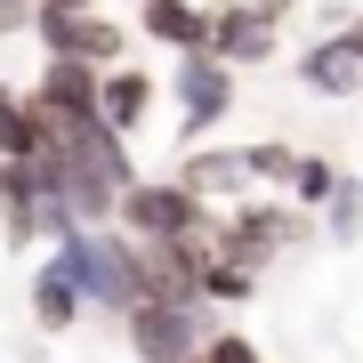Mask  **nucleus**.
Returning a JSON list of instances; mask_svg holds the SVG:
<instances>
[{
	"mask_svg": "<svg viewBox=\"0 0 363 363\" xmlns=\"http://www.w3.org/2000/svg\"><path fill=\"white\" fill-rule=\"evenodd\" d=\"M33 16H49V9H97V0H25Z\"/></svg>",
	"mask_w": 363,
	"mask_h": 363,
	"instance_id": "nucleus-22",
	"label": "nucleus"
},
{
	"mask_svg": "<svg viewBox=\"0 0 363 363\" xmlns=\"http://www.w3.org/2000/svg\"><path fill=\"white\" fill-rule=\"evenodd\" d=\"M138 9H145V0H138Z\"/></svg>",
	"mask_w": 363,
	"mask_h": 363,
	"instance_id": "nucleus-23",
	"label": "nucleus"
},
{
	"mask_svg": "<svg viewBox=\"0 0 363 363\" xmlns=\"http://www.w3.org/2000/svg\"><path fill=\"white\" fill-rule=\"evenodd\" d=\"M121 331H130V347H138V363H194L202 355V339L218 331V315L210 307H138L121 315Z\"/></svg>",
	"mask_w": 363,
	"mask_h": 363,
	"instance_id": "nucleus-7",
	"label": "nucleus"
},
{
	"mask_svg": "<svg viewBox=\"0 0 363 363\" xmlns=\"http://www.w3.org/2000/svg\"><path fill=\"white\" fill-rule=\"evenodd\" d=\"M339 33H347V49L363 57V9H347V25H339Z\"/></svg>",
	"mask_w": 363,
	"mask_h": 363,
	"instance_id": "nucleus-21",
	"label": "nucleus"
},
{
	"mask_svg": "<svg viewBox=\"0 0 363 363\" xmlns=\"http://www.w3.org/2000/svg\"><path fill=\"white\" fill-rule=\"evenodd\" d=\"M315 234H331V242H355V234H363V178H355V169H339V186H331Z\"/></svg>",
	"mask_w": 363,
	"mask_h": 363,
	"instance_id": "nucleus-15",
	"label": "nucleus"
},
{
	"mask_svg": "<svg viewBox=\"0 0 363 363\" xmlns=\"http://www.w3.org/2000/svg\"><path fill=\"white\" fill-rule=\"evenodd\" d=\"M25 40L40 49V65H81V73L130 65V33L113 16H97V9H49V16H33Z\"/></svg>",
	"mask_w": 363,
	"mask_h": 363,
	"instance_id": "nucleus-3",
	"label": "nucleus"
},
{
	"mask_svg": "<svg viewBox=\"0 0 363 363\" xmlns=\"http://www.w3.org/2000/svg\"><path fill=\"white\" fill-rule=\"evenodd\" d=\"M194 363H267V355H259V339H250V331L218 323V331L202 339V355H194Z\"/></svg>",
	"mask_w": 363,
	"mask_h": 363,
	"instance_id": "nucleus-18",
	"label": "nucleus"
},
{
	"mask_svg": "<svg viewBox=\"0 0 363 363\" xmlns=\"http://www.w3.org/2000/svg\"><path fill=\"white\" fill-rule=\"evenodd\" d=\"M250 9H259V16H267V25H274V33H283V25H291V16H298V0H250Z\"/></svg>",
	"mask_w": 363,
	"mask_h": 363,
	"instance_id": "nucleus-20",
	"label": "nucleus"
},
{
	"mask_svg": "<svg viewBox=\"0 0 363 363\" xmlns=\"http://www.w3.org/2000/svg\"><path fill=\"white\" fill-rule=\"evenodd\" d=\"M250 291H259V274H242V267H226V259H210V267H202V307H210V315L242 307Z\"/></svg>",
	"mask_w": 363,
	"mask_h": 363,
	"instance_id": "nucleus-16",
	"label": "nucleus"
},
{
	"mask_svg": "<svg viewBox=\"0 0 363 363\" xmlns=\"http://www.w3.org/2000/svg\"><path fill=\"white\" fill-rule=\"evenodd\" d=\"M242 162H250V186H274V194H283V186H291V145L283 138H259V145H242Z\"/></svg>",
	"mask_w": 363,
	"mask_h": 363,
	"instance_id": "nucleus-17",
	"label": "nucleus"
},
{
	"mask_svg": "<svg viewBox=\"0 0 363 363\" xmlns=\"http://www.w3.org/2000/svg\"><path fill=\"white\" fill-rule=\"evenodd\" d=\"M162 89L178 105V145H202L210 130H226V113H234V73L218 57H178Z\"/></svg>",
	"mask_w": 363,
	"mask_h": 363,
	"instance_id": "nucleus-5",
	"label": "nucleus"
},
{
	"mask_svg": "<svg viewBox=\"0 0 363 363\" xmlns=\"http://www.w3.org/2000/svg\"><path fill=\"white\" fill-rule=\"evenodd\" d=\"M81 315H89V307H81V291L65 283V267H57V259H40V267H33V323L49 331V339H65Z\"/></svg>",
	"mask_w": 363,
	"mask_h": 363,
	"instance_id": "nucleus-13",
	"label": "nucleus"
},
{
	"mask_svg": "<svg viewBox=\"0 0 363 363\" xmlns=\"http://www.w3.org/2000/svg\"><path fill=\"white\" fill-rule=\"evenodd\" d=\"M169 178H178L202 210H234V202H250V194H259V186H250L242 145H186V162L169 169Z\"/></svg>",
	"mask_w": 363,
	"mask_h": 363,
	"instance_id": "nucleus-9",
	"label": "nucleus"
},
{
	"mask_svg": "<svg viewBox=\"0 0 363 363\" xmlns=\"http://www.w3.org/2000/svg\"><path fill=\"white\" fill-rule=\"evenodd\" d=\"M33 363H40V355H33Z\"/></svg>",
	"mask_w": 363,
	"mask_h": 363,
	"instance_id": "nucleus-24",
	"label": "nucleus"
},
{
	"mask_svg": "<svg viewBox=\"0 0 363 363\" xmlns=\"http://www.w3.org/2000/svg\"><path fill=\"white\" fill-rule=\"evenodd\" d=\"M210 9V40H202V57H218L226 73H242V65H267L274 49H283V33L267 25L250 0H202Z\"/></svg>",
	"mask_w": 363,
	"mask_h": 363,
	"instance_id": "nucleus-8",
	"label": "nucleus"
},
{
	"mask_svg": "<svg viewBox=\"0 0 363 363\" xmlns=\"http://www.w3.org/2000/svg\"><path fill=\"white\" fill-rule=\"evenodd\" d=\"M210 218H218V210H202L178 178H138L130 194H121V210H113V234H130V242H186V234H202Z\"/></svg>",
	"mask_w": 363,
	"mask_h": 363,
	"instance_id": "nucleus-4",
	"label": "nucleus"
},
{
	"mask_svg": "<svg viewBox=\"0 0 363 363\" xmlns=\"http://www.w3.org/2000/svg\"><path fill=\"white\" fill-rule=\"evenodd\" d=\"M331 186H339V162H331V154H298V162H291L283 202H291V210H323V202H331Z\"/></svg>",
	"mask_w": 363,
	"mask_h": 363,
	"instance_id": "nucleus-14",
	"label": "nucleus"
},
{
	"mask_svg": "<svg viewBox=\"0 0 363 363\" xmlns=\"http://www.w3.org/2000/svg\"><path fill=\"white\" fill-rule=\"evenodd\" d=\"M291 73H298V89H307V97H331V105H363V57L347 49V33H323V40H307Z\"/></svg>",
	"mask_w": 363,
	"mask_h": 363,
	"instance_id": "nucleus-11",
	"label": "nucleus"
},
{
	"mask_svg": "<svg viewBox=\"0 0 363 363\" xmlns=\"http://www.w3.org/2000/svg\"><path fill=\"white\" fill-rule=\"evenodd\" d=\"M154 105H162V73H145V65H113V73H97V121H105L121 145H130L145 121H154Z\"/></svg>",
	"mask_w": 363,
	"mask_h": 363,
	"instance_id": "nucleus-10",
	"label": "nucleus"
},
{
	"mask_svg": "<svg viewBox=\"0 0 363 363\" xmlns=\"http://www.w3.org/2000/svg\"><path fill=\"white\" fill-rule=\"evenodd\" d=\"M25 113L40 121L49 145L81 138V130L97 121V73H81V65H40V73L25 81Z\"/></svg>",
	"mask_w": 363,
	"mask_h": 363,
	"instance_id": "nucleus-6",
	"label": "nucleus"
},
{
	"mask_svg": "<svg viewBox=\"0 0 363 363\" xmlns=\"http://www.w3.org/2000/svg\"><path fill=\"white\" fill-rule=\"evenodd\" d=\"M49 259L65 267V283L81 291V307H97V315H130V307H138V242H130V234H113V226H73Z\"/></svg>",
	"mask_w": 363,
	"mask_h": 363,
	"instance_id": "nucleus-2",
	"label": "nucleus"
},
{
	"mask_svg": "<svg viewBox=\"0 0 363 363\" xmlns=\"http://www.w3.org/2000/svg\"><path fill=\"white\" fill-rule=\"evenodd\" d=\"M138 33L154 40V49H169V57H202L210 9H202V0H145V9H138Z\"/></svg>",
	"mask_w": 363,
	"mask_h": 363,
	"instance_id": "nucleus-12",
	"label": "nucleus"
},
{
	"mask_svg": "<svg viewBox=\"0 0 363 363\" xmlns=\"http://www.w3.org/2000/svg\"><path fill=\"white\" fill-rule=\"evenodd\" d=\"M298 242H315V218L307 210H291L283 194H250L210 218V259L242 267V274H267L274 259H291Z\"/></svg>",
	"mask_w": 363,
	"mask_h": 363,
	"instance_id": "nucleus-1",
	"label": "nucleus"
},
{
	"mask_svg": "<svg viewBox=\"0 0 363 363\" xmlns=\"http://www.w3.org/2000/svg\"><path fill=\"white\" fill-rule=\"evenodd\" d=\"M33 33V9L25 0H0V40H25Z\"/></svg>",
	"mask_w": 363,
	"mask_h": 363,
	"instance_id": "nucleus-19",
	"label": "nucleus"
}]
</instances>
